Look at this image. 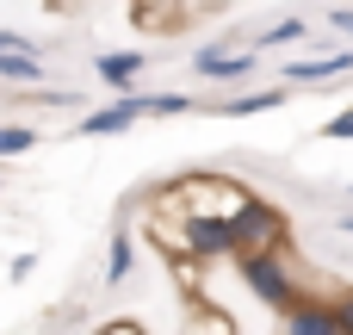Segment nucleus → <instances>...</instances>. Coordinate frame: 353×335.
I'll return each instance as SVG.
<instances>
[{"instance_id": "obj_14", "label": "nucleus", "mask_w": 353, "mask_h": 335, "mask_svg": "<svg viewBox=\"0 0 353 335\" xmlns=\"http://www.w3.org/2000/svg\"><path fill=\"white\" fill-rule=\"evenodd\" d=\"M180 112H199L192 93H149V118H180Z\"/></svg>"}, {"instance_id": "obj_3", "label": "nucleus", "mask_w": 353, "mask_h": 335, "mask_svg": "<svg viewBox=\"0 0 353 335\" xmlns=\"http://www.w3.org/2000/svg\"><path fill=\"white\" fill-rule=\"evenodd\" d=\"M230 230H236V255H267V249H285V211L261 193H248L236 211H230Z\"/></svg>"}, {"instance_id": "obj_5", "label": "nucleus", "mask_w": 353, "mask_h": 335, "mask_svg": "<svg viewBox=\"0 0 353 335\" xmlns=\"http://www.w3.org/2000/svg\"><path fill=\"white\" fill-rule=\"evenodd\" d=\"M43 50L31 44V37H19V31H0V87H19V93H31V87H43Z\"/></svg>"}, {"instance_id": "obj_13", "label": "nucleus", "mask_w": 353, "mask_h": 335, "mask_svg": "<svg viewBox=\"0 0 353 335\" xmlns=\"http://www.w3.org/2000/svg\"><path fill=\"white\" fill-rule=\"evenodd\" d=\"M37 149V131L31 124H0V162H19Z\"/></svg>"}, {"instance_id": "obj_19", "label": "nucleus", "mask_w": 353, "mask_h": 335, "mask_svg": "<svg viewBox=\"0 0 353 335\" xmlns=\"http://www.w3.org/2000/svg\"><path fill=\"white\" fill-rule=\"evenodd\" d=\"M93 335H149V329H143V323H124V317H118V323H105V329H93Z\"/></svg>"}, {"instance_id": "obj_23", "label": "nucleus", "mask_w": 353, "mask_h": 335, "mask_svg": "<svg viewBox=\"0 0 353 335\" xmlns=\"http://www.w3.org/2000/svg\"><path fill=\"white\" fill-rule=\"evenodd\" d=\"M341 335H347V329H341Z\"/></svg>"}, {"instance_id": "obj_1", "label": "nucleus", "mask_w": 353, "mask_h": 335, "mask_svg": "<svg viewBox=\"0 0 353 335\" xmlns=\"http://www.w3.org/2000/svg\"><path fill=\"white\" fill-rule=\"evenodd\" d=\"M236 280H242V292L261 305V311H292L304 292H298V274H292V261H285V249H267V255H236Z\"/></svg>"}, {"instance_id": "obj_4", "label": "nucleus", "mask_w": 353, "mask_h": 335, "mask_svg": "<svg viewBox=\"0 0 353 335\" xmlns=\"http://www.w3.org/2000/svg\"><path fill=\"white\" fill-rule=\"evenodd\" d=\"M192 75L205 81V87H242V81H254L261 75V56L242 44H230V37H211L205 50H192Z\"/></svg>"}, {"instance_id": "obj_11", "label": "nucleus", "mask_w": 353, "mask_h": 335, "mask_svg": "<svg viewBox=\"0 0 353 335\" xmlns=\"http://www.w3.org/2000/svg\"><path fill=\"white\" fill-rule=\"evenodd\" d=\"M130 274H137V236L118 224V230H112V242H105V286H124Z\"/></svg>"}, {"instance_id": "obj_22", "label": "nucleus", "mask_w": 353, "mask_h": 335, "mask_svg": "<svg viewBox=\"0 0 353 335\" xmlns=\"http://www.w3.org/2000/svg\"><path fill=\"white\" fill-rule=\"evenodd\" d=\"M0 186H6V168H0Z\"/></svg>"}, {"instance_id": "obj_9", "label": "nucleus", "mask_w": 353, "mask_h": 335, "mask_svg": "<svg viewBox=\"0 0 353 335\" xmlns=\"http://www.w3.org/2000/svg\"><path fill=\"white\" fill-rule=\"evenodd\" d=\"M285 335H341L335 298H298V305L285 311Z\"/></svg>"}, {"instance_id": "obj_21", "label": "nucleus", "mask_w": 353, "mask_h": 335, "mask_svg": "<svg viewBox=\"0 0 353 335\" xmlns=\"http://www.w3.org/2000/svg\"><path fill=\"white\" fill-rule=\"evenodd\" d=\"M335 230H341V236H353V211H347V218H335Z\"/></svg>"}, {"instance_id": "obj_6", "label": "nucleus", "mask_w": 353, "mask_h": 335, "mask_svg": "<svg viewBox=\"0 0 353 335\" xmlns=\"http://www.w3.org/2000/svg\"><path fill=\"white\" fill-rule=\"evenodd\" d=\"M347 68H353V50H347V44H341L335 56H292V62L279 68V87H285V93H298V87H335Z\"/></svg>"}, {"instance_id": "obj_10", "label": "nucleus", "mask_w": 353, "mask_h": 335, "mask_svg": "<svg viewBox=\"0 0 353 335\" xmlns=\"http://www.w3.org/2000/svg\"><path fill=\"white\" fill-rule=\"evenodd\" d=\"M279 106H285V87H248V93L217 99V112H223V118H254V112H279Z\"/></svg>"}, {"instance_id": "obj_17", "label": "nucleus", "mask_w": 353, "mask_h": 335, "mask_svg": "<svg viewBox=\"0 0 353 335\" xmlns=\"http://www.w3.org/2000/svg\"><path fill=\"white\" fill-rule=\"evenodd\" d=\"M31 274H37V255H12V267H6V280L19 286V280H31Z\"/></svg>"}, {"instance_id": "obj_7", "label": "nucleus", "mask_w": 353, "mask_h": 335, "mask_svg": "<svg viewBox=\"0 0 353 335\" xmlns=\"http://www.w3.org/2000/svg\"><path fill=\"white\" fill-rule=\"evenodd\" d=\"M137 118H149V93H124V99H112V106L74 118V137H124Z\"/></svg>"}, {"instance_id": "obj_20", "label": "nucleus", "mask_w": 353, "mask_h": 335, "mask_svg": "<svg viewBox=\"0 0 353 335\" xmlns=\"http://www.w3.org/2000/svg\"><path fill=\"white\" fill-rule=\"evenodd\" d=\"M199 6H211V0H174V12H199Z\"/></svg>"}, {"instance_id": "obj_12", "label": "nucleus", "mask_w": 353, "mask_h": 335, "mask_svg": "<svg viewBox=\"0 0 353 335\" xmlns=\"http://www.w3.org/2000/svg\"><path fill=\"white\" fill-rule=\"evenodd\" d=\"M304 37H310V19H273L248 37V50L261 56V50H285V44H304Z\"/></svg>"}, {"instance_id": "obj_15", "label": "nucleus", "mask_w": 353, "mask_h": 335, "mask_svg": "<svg viewBox=\"0 0 353 335\" xmlns=\"http://www.w3.org/2000/svg\"><path fill=\"white\" fill-rule=\"evenodd\" d=\"M323 137H329V143H353V106H347V112H335V118L323 124Z\"/></svg>"}, {"instance_id": "obj_18", "label": "nucleus", "mask_w": 353, "mask_h": 335, "mask_svg": "<svg viewBox=\"0 0 353 335\" xmlns=\"http://www.w3.org/2000/svg\"><path fill=\"white\" fill-rule=\"evenodd\" d=\"M335 317H341V329L353 335V286H347V292H341V298H335Z\"/></svg>"}, {"instance_id": "obj_16", "label": "nucleus", "mask_w": 353, "mask_h": 335, "mask_svg": "<svg viewBox=\"0 0 353 335\" xmlns=\"http://www.w3.org/2000/svg\"><path fill=\"white\" fill-rule=\"evenodd\" d=\"M329 31H335V37H347V44H353V6H335V12H329Z\"/></svg>"}, {"instance_id": "obj_2", "label": "nucleus", "mask_w": 353, "mask_h": 335, "mask_svg": "<svg viewBox=\"0 0 353 335\" xmlns=\"http://www.w3.org/2000/svg\"><path fill=\"white\" fill-rule=\"evenodd\" d=\"M174 249L205 267V261H230L236 255V230L223 211H174Z\"/></svg>"}, {"instance_id": "obj_8", "label": "nucleus", "mask_w": 353, "mask_h": 335, "mask_svg": "<svg viewBox=\"0 0 353 335\" xmlns=\"http://www.w3.org/2000/svg\"><path fill=\"white\" fill-rule=\"evenodd\" d=\"M143 68H149V56H143V50H105V56H93V75H99V87H112L118 99H124V93H137Z\"/></svg>"}]
</instances>
